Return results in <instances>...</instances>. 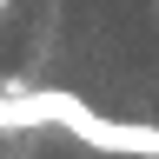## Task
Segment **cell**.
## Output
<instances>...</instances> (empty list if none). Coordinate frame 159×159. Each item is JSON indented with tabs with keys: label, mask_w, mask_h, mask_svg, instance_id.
<instances>
[{
	"label": "cell",
	"mask_w": 159,
	"mask_h": 159,
	"mask_svg": "<svg viewBox=\"0 0 159 159\" xmlns=\"http://www.w3.org/2000/svg\"><path fill=\"white\" fill-rule=\"evenodd\" d=\"M86 99L60 93V86H13L0 93V133H27V126H66Z\"/></svg>",
	"instance_id": "6da1fadb"
},
{
	"label": "cell",
	"mask_w": 159,
	"mask_h": 159,
	"mask_svg": "<svg viewBox=\"0 0 159 159\" xmlns=\"http://www.w3.org/2000/svg\"><path fill=\"white\" fill-rule=\"evenodd\" d=\"M0 7H7V0H0Z\"/></svg>",
	"instance_id": "7a4b0ae2"
}]
</instances>
